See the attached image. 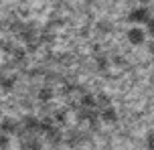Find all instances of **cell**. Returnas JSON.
Listing matches in <instances>:
<instances>
[{
    "mask_svg": "<svg viewBox=\"0 0 154 150\" xmlns=\"http://www.w3.org/2000/svg\"><path fill=\"white\" fill-rule=\"evenodd\" d=\"M38 97H41V99H49V97H51V89H43V91L38 93Z\"/></svg>",
    "mask_w": 154,
    "mask_h": 150,
    "instance_id": "obj_5",
    "label": "cell"
},
{
    "mask_svg": "<svg viewBox=\"0 0 154 150\" xmlns=\"http://www.w3.org/2000/svg\"><path fill=\"white\" fill-rule=\"evenodd\" d=\"M148 146H150V150H154V134L148 136Z\"/></svg>",
    "mask_w": 154,
    "mask_h": 150,
    "instance_id": "obj_7",
    "label": "cell"
},
{
    "mask_svg": "<svg viewBox=\"0 0 154 150\" xmlns=\"http://www.w3.org/2000/svg\"><path fill=\"white\" fill-rule=\"evenodd\" d=\"M101 120H103V122H116V120H118L116 110L114 108H106V110L101 112Z\"/></svg>",
    "mask_w": 154,
    "mask_h": 150,
    "instance_id": "obj_3",
    "label": "cell"
},
{
    "mask_svg": "<svg viewBox=\"0 0 154 150\" xmlns=\"http://www.w3.org/2000/svg\"><path fill=\"white\" fill-rule=\"evenodd\" d=\"M128 20L130 23H146L150 20V10H148L146 6H140V8H134L130 12V16H128Z\"/></svg>",
    "mask_w": 154,
    "mask_h": 150,
    "instance_id": "obj_1",
    "label": "cell"
},
{
    "mask_svg": "<svg viewBox=\"0 0 154 150\" xmlns=\"http://www.w3.org/2000/svg\"><path fill=\"white\" fill-rule=\"evenodd\" d=\"M128 41H130L132 45H142L144 43V31L138 29V26H134L128 31Z\"/></svg>",
    "mask_w": 154,
    "mask_h": 150,
    "instance_id": "obj_2",
    "label": "cell"
},
{
    "mask_svg": "<svg viewBox=\"0 0 154 150\" xmlns=\"http://www.w3.org/2000/svg\"><path fill=\"white\" fill-rule=\"evenodd\" d=\"M140 2H144V4H146V2H150V0H140Z\"/></svg>",
    "mask_w": 154,
    "mask_h": 150,
    "instance_id": "obj_9",
    "label": "cell"
},
{
    "mask_svg": "<svg viewBox=\"0 0 154 150\" xmlns=\"http://www.w3.org/2000/svg\"><path fill=\"white\" fill-rule=\"evenodd\" d=\"M148 32H150V35H154V18H150V20H148Z\"/></svg>",
    "mask_w": 154,
    "mask_h": 150,
    "instance_id": "obj_6",
    "label": "cell"
},
{
    "mask_svg": "<svg viewBox=\"0 0 154 150\" xmlns=\"http://www.w3.org/2000/svg\"><path fill=\"white\" fill-rule=\"evenodd\" d=\"M24 126L29 128V130H35V128H37V120H35V118H29V120H26V124H24Z\"/></svg>",
    "mask_w": 154,
    "mask_h": 150,
    "instance_id": "obj_4",
    "label": "cell"
},
{
    "mask_svg": "<svg viewBox=\"0 0 154 150\" xmlns=\"http://www.w3.org/2000/svg\"><path fill=\"white\" fill-rule=\"evenodd\" d=\"M150 51H152V53H154V43H150Z\"/></svg>",
    "mask_w": 154,
    "mask_h": 150,
    "instance_id": "obj_8",
    "label": "cell"
}]
</instances>
